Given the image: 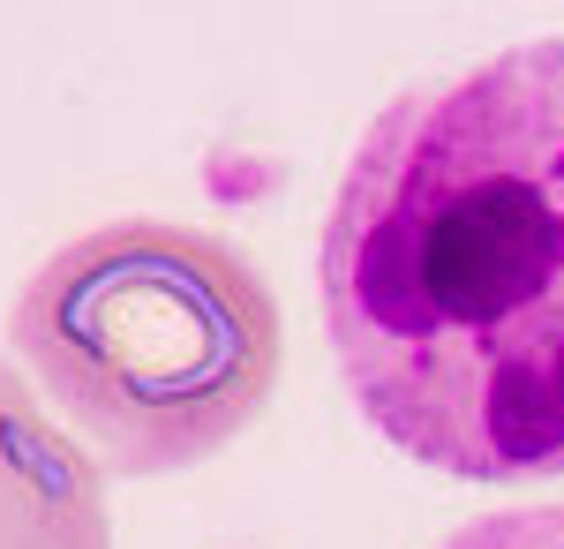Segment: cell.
<instances>
[{"label": "cell", "mask_w": 564, "mask_h": 549, "mask_svg": "<svg viewBox=\"0 0 564 549\" xmlns=\"http://www.w3.org/2000/svg\"><path fill=\"white\" fill-rule=\"evenodd\" d=\"M8 346L106 474L218 460L279 384V301L234 241L174 218H113L45 256L8 309Z\"/></svg>", "instance_id": "2"}, {"label": "cell", "mask_w": 564, "mask_h": 549, "mask_svg": "<svg viewBox=\"0 0 564 549\" xmlns=\"http://www.w3.org/2000/svg\"><path fill=\"white\" fill-rule=\"evenodd\" d=\"M436 549H564V505H527V512H489L452 527Z\"/></svg>", "instance_id": "4"}, {"label": "cell", "mask_w": 564, "mask_h": 549, "mask_svg": "<svg viewBox=\"0 0 564 549\" xmlns=\"http://www.w3.org/2000/svg\"><path fill=\"white\" fill-rule=\"evenodd\" d=\"M0 549H113L98 460H84L0 362Z\"/></svg>", "instance_id": "3"}, {"label": "cell", "mask_w": 564, "mask_h": 549, "mask_svg": "<svg viewBox=\"0 0 564 549\" xmlns=\"http://www.w3.org/2000/svg\"><path fill=\"white\" fill-rule=\"evenodd\" d=\"M324 332L391 452L564 474V31L399 90L324 218Z\"/></svg>", "instance_id": "1"}]
</instances>
